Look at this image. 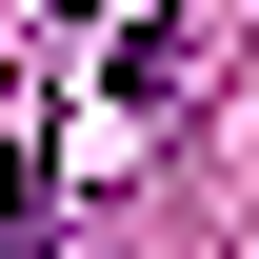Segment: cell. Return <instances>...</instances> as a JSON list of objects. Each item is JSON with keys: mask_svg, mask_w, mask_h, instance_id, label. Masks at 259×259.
Masks as SVG:
<instances>
[{"mask_svg": "<svg viewBox=\"0 0 259 259\" xmlns=\"http://www.w3.org/2000/svg\"><path fill=\"white\" fill-rule=\"evenodd\" d=\"M40 239H60V140L0 120V259H40Z\"/></svg>", "mask_w": 259, "mask_h": 259, "instance_id": "6da1fadb", "label": "cell"}, {"mask_svg": "<svg viewBox=\"0 0 259 259\" xmlns=\"http://www.w3.org/2000/svg\"><path fill=\"white\" fill-rule=\"evenodd\" d=\"M80 20H100V0H80Z\"/></svg>", "mask_w": 259, "mask_h": 259, "instance_id": "7a4b0ae2", "label": "cell"}]
</instances>
